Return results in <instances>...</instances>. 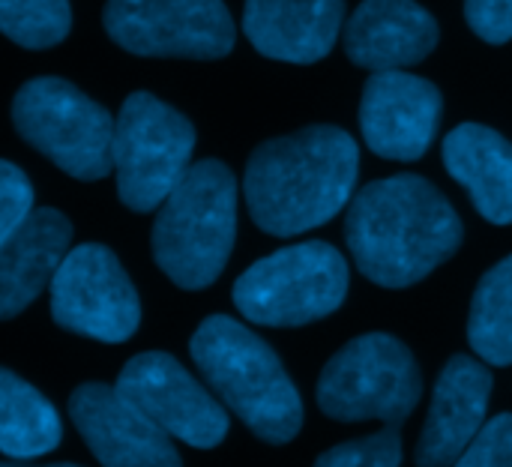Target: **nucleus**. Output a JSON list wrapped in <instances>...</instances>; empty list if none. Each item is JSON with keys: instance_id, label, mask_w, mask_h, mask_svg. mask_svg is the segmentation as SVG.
I'll return each instance as SVG.
<instances>
[{"instance_id": "nucleus-1", "label": "nucleus", "mask_w": 512, "mask_h": 467, "mask_svg": "<svg viewBox=\"0 0 512 467\" xmlns=\"http://www.w3.org/2000/svg\"><path fill=\"white\" fill-rule=\"evenodd\" d=\"M465 228L453 204L423 177L396 174L357 192L345 216V243L366 279L408 288L450 261Z\"/></svg>"}, {"instance_id": "nucleus-2", "label": "nucleus", "mask_w": 512, "mask_h": 467, "mask_svg": "<svg viewBox=\"0 0 512 467\" xmlns=\"http://www.w3.org/2000/svg\"><path fill=\"white\" fill-rule=\"evenodd\" d=\"M360 150L339 126H306L261 144L246 165V204L255 225L294 237L330 222L348 201Z\"/></svg>"}, {"instance_id": "nucleus-3", "label": "nucleus", "mask_w": 512, "mask_h": 467, "mask_svg": "<svg viewBox=\"0 0 512 467\" xmlns=\"http://www.w3.org/2000/svg\"><path fill=\"white\" fill-rule=\"evenodd\" d=\"M192 360L210 390L267 444H288L303 402L273 348L228 315H210L192 336Z\"/></svg>"}, {"instance_id": "nucleus-4", "label": "nucleus", "mask_w": 512, "mask_h": 467, "mask_svg": "<svg viewBox=\"0 0 512 467\" xmlns=\"http://www.w3.org/2000/svg\"><path fill=\"white\" fill-rule=\"evenodd\" d=\"M159 207L153 258L162 273L186 291L213 285L237 237L234 174L216 159L195 162Z\"/></svg>"}, {"instance_id": "nucleus-5", "label": "nucleus", "mask_w": 512, "mask_h": 467, "mask_svg": "<svg viewBox=\"0 0 512 467\" xmlns=\"http://www.w3.org/2000/svg\"><path fill=\"white\" fill-rule=\"evenodd\" d=\"M423 396V378L414 354L387 333H369L348 342L324 366L318 405L330 420H378L402 429Z\"/></svg>"}, {"instance_id": "nucleus-6", "label": "nucleus", "mask_w": 512, "mask_h": 467, "mask_svg": "<svg viewBox=\"0 0 512 467\" xmlns=\"http://www.w3.org/2000/svg\"><path fill=\"white\" fill-rule=\"evenodd\" d=\"M348 294V264L321 240L285 246L255 261L234 282L243 318L264 327H303L333 315Z\"/></svg>"}, {"instance_id": "nucleus-7", "label": "nucleus", "mask_w": 512, "mask_h": 467, "mask_svg": "<svg viewBox=\"0 0 512 467\" xmlns=\"http://www.w3.org/2000/svg\"><path fill=\"white\" fill-rule=\"evenodd\" d=\"M18 135L75 180L114 168V117L63 78H33L12 102Z\"/></svg>"}, {"instance_id": "nucleus-8", "label": "nucleus", "mask_w": 512, "mask_h": 467, "mask_svg": "<svg viewBox=\"0 0 512 467\" xmlns=\"http://www.w3.org/2000/svg\"><path fill=\"white\" fill-rule=\"evenodd\" d=\"M192 123L153 93H132L114 123L117 195L135 213L156 210L189 171Z\"/></svg>"}, {"instance_id": "nucleus-9", "label": "nucleus", "mask_w": 512, "mask_h": 467, "mask_svg": "<svg viewBox=\"0 0 512 467\" xmlns=\"http://www.w3.org/2000/svg\"><path fill=\"white\" fill-rule=\"evenodd\" d=\"M108 36L144 57L216 60L234 48V21L222 0H108Z\"/></svg>"}, {"instance_id": "nucleus-10", "label": "nucleus", "mask_w": 512, "mask_h": 467, "mask_svg": "<svg viewBox=\"0 0 512 467\" xmlns=\"http://www.w3.org/2000/svg\"><path fill=\"white\" fill-rule=\"evenodd\" d=\"M51 315L78 336L126 342L141 324V303L111 249L84 243L69 249L51 279Z\"/></svg>"}, {"instance_id": "nucleus-11", "label": "nucleus", "mask_w": 512, "mask_h": 467, "mask_svg": "<svg viewBox=\"0 0 512 467\" xmlns=\"http://www.w3.org/2000/svg\"><path fill=\"white\" fill-rule=\"evenodd\" d=\"M117 390L159 429L189 447L210 450L228 435L225 408L171 354L147 351L132 357L117 378Z\"/></svg>"}, {"instance_id": "nucleus-12", "label": "nucleus", "mask_w": 512, "mask_h": 467, "mask_svg": "<svg viewBox=\"0 0 512 467\" xmlns=\"http://www.w3.org/2000/svg\"><path fill=\"white\" fill-rule=\"evenodd\" d=\"M69 417L102 467H183L171 435L117 387L81 384L69 399Z\"/></svg>"}, {"instance_id": "nucleus-13", "label": "nucleus", "mask_w": 512, "mask_h": 467, "mask_svg": "<svg viewBox=\"0 0 512 467\" xmlns=\"http://www.w3.org/2000/svg\"><path fill=\"white\" fill-rule=\"evenodd\" d=\"M441 105V93L432 81L402 69L375 72L360 102V126L369 150L396 162L426 156L438 135Z\"/></svg>"}, {"instance_id": "nucleus-14", "label": "nucleus", "mask_w": 512, "mask_h": 467, "mask_svg": "<svg viewBox=\"0 0 512 467\" xmlns=\"http://www.w3.org/2000/svg\"><path fill=\"white\" fill-rule=\"evenodd\" d=\"M489 399V369L474 357L456 354L435 384L432 408L414 450L417 467H453L486 426Z\"/></svg>"}, {"instance_id": "nucleus-15", "label": "nucleus", "mask_w": 512, "mask_h": 467, "mask_svg": "<svg viewBox=\"0 0 512 467\" xmlns=\"http://www.w3.org/2000/svg\"><path fill=\"white\" fill-rule=\"evenodd\" d=\"M438 36V21L414 0H363L345 24V51L363 69L390 72L429 57Z\"/></svg>"}, {"instance_id": "nucleus-16", "label": "nucleus", "mask_w": 512, "mask_h": 467, "mask_svg": "<svg viewBox=\"0 0 512 467\" xmlns=\"http://www.w3.org/2000/svg\"><path fill=\"white\" fill-rule=\"evenodd\" d=\"M345 21V0H246L243 30L273 60L315 63L330 54Z\"/></svg>"}, {"instance_id": "nucleus-17", "label": "nucleus", "mask_w": 512, "mask_h": 467, "mask_svg": "<svg viewBox=\"0 0 512 467\" xmlns=\"http://www.w3.org/2000/svg\"><path fill=\"white\" fill-rule=\"evenodd\" d=\"M72 225L60 210L39 207L0 246V321L24 312L54 279L69 252Z\"/></svg>"}, {"instance_id": "nucleus-18", "label": "nucleus", "mask_w": 512, "mask_h": 467, "mask_svg": "<svg viewBox=\"0 0 512 467\" xmlns=\"http://www.w3.org/2000/svg\"><path fill=\"white\" fill-rule=\"evenodd\" d=\"M444 165L489 222L512 225V144L501 132L480 123L456 126L444 138Z\"/></svg>"}, {"instance_id": "nucleus-19", "label": "nucleus", "mask_w": 512, "mask_h": 467, "mask_svg": "<svg viewBox=\"0 0 512 467\" xmlns=\"http://www.w3.org/2000/svg\"><path fill=\"white\" fill-rule=\"evenodd\" d=\"M63 438L51 402L27 381L0 369V453L9 459H39Z\"/></svg>"}, {"instance_id": "nucleus-20", "label": "nucleus", "mask_w": 512, "mask_h": 467, "mask_svg": "<svg viewBox=\"0 0 512 467\" xmlns=\"http://www.w3.org/2000/svg\"><path fill=\"white\" fill-rule=\"evenodd\" d=\"M468 342L489 366H512V255L480 279L468 315Z\"/></svg>"}, {"instance_id": "nucleus-21", "label": "nucleus", "mask_w": 512, "mask_h": 467, "mask_svg": "<svg viewBox=\"0 0 512 467\" xmlns=\"http://www.w3.org/2000/svg\"><path fill=\"white\" fill-rule=\"evenodd\" d=\"M69 27V0H0V30L24 48H51Z\"/></svg>"}, {"instance_id": "nucleus-22", "label": "nucleus", "mask_w": 512, "mask_h": 467, "mask_svg": "<svg viewBox=\"0 0 512 467\" xmlns=\"http://www.w3.org/2000/svg\"><path fill=\"white\" fill-rule=\"evenodd\" d=\"M402 465V438L399 429L384 426L381 432L357 441H345L324 456L315 467H399Z\"/></svg>"}, {"instance_id": "nucleus-23", "label": "nucleus", "mask_w": 512, "mask_h": 467, "mask_svg": "<svg viewBox=\"0 0 512 467\" xmlns=\"http://www.w3.org/2000/svg\"><path fill=\"white\" fill-rule=\"evenodd\" d=\"M453 467H512V414L489 420Z\"/></svg>"}, {"instance_id": "nucleus-24", "label": "nucleus", "mask_w": 512, "mask_h": 467, "mask_svg": "<svg viewBox=\"0 0 512 467\" xmlns=\"http://www.w3.org/2000/svg\"><path fill=\"white\" fill-rule=\"evenodd\" d=\"M33 213V189L21 168L0 159V246Z\"/></svg>"}, {"instance_id": "nucleus-25", "label": "nucleus", "mask_w": 512, "mask_h": 467, "mask_svg": "<svg viewBox=\"0 0 512 467\" xmlns=\"http://www.w3.org/2000/svg\"><path fill=\"white\" fill-rule=\"evenodd\" d=\"M465 18L483 42L512 39V0H465Z\"/></svg>"}, {"instance_id": "nucleus-26", "label": "nucleus", "mask_w": 512, "mask_h": 467, "mask_svg": "<svg viewBox=\"0 0 512 467\" xmlns=\"http://www.w3.org/2000/svg\"><path fill=\"white\" fill-rule=\"evenodd\" d=\"M0 467H81V465H12V462H0Z\"/></svg>"}]
</instances>
